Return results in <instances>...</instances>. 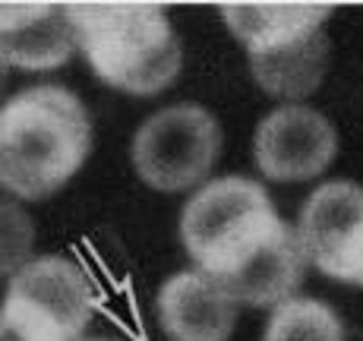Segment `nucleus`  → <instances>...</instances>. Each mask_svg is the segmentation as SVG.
Returning <instances> with one entry per match:
<instances>
[{
	"instance_id": "nucleus-1",
	"label": "nucleus",
	"mask_w": 363,
	"mask_h": 341,
	"mask_svg": "<svg viewBox=\"0 0 363 341\" xmlns=\"http://www.w3.org/2000/svg\"><path fill=\"white\" fill-rule=\"evenodd\" d=\"M180 240L196 272L237 307H278L303 281L297 228L278 215L262 184L240 174L206 180L180 212Z\"/></svg>"
},
{
	"instance_id": "nucleus-2",
	"label": "nucleus",
	"mask_w": 363,
	"mask_h": 341,
	"mask_svg": "<svg viewBox=\"0 0 363 341\" xmlns=\"http://www.w3.org/2000/svg\"><path fill=\"white\" fill-rule=\"evenodd\" d=\"M92 152V121L64 86H29L0 104V190L23 203L60 193Z\"/></svg>"
},
{
	"instance_id": "nucleus-3",
	"label": "nucleus",
	"mask_w": 363,
	"mask_h": 341,
	"mask_svg": "<svg viewBox=\"0 0 363 341\" xmlns=\"http://www.w3.org/2000/svg\"><path fill=\"white\" fill-rule=\"evenodd\" d=\"M69 19L76 51L104 86L145 99L164 92L180 76L184 51L162 6L76 4Z\"/></svg>"
},
{
	"instance_id": "nucleus-4",
	"label": "nucleus",
	"mask_w": 363,
	"mask_h": 341,
	"mask_svg": "<svg viewBox=\"0 0 363 341\" xmlns=\"http://www.w3.org/2000/svg\"><path fill=\"white\" fill-rule=\"evenodd\" d=\"M332 6L300 4H225L221 19L247 51L259 89L297 104L316 92L329 69V38L323 26Z\"/></svg>"
},
{
	"instance_id": "nucleus-5",
	"label": "nucleus",
	"mask_w": 363,
	"mask_h": 341,
	"mask_svg": "<svg viewBox=\"0 0 363 341\" xmlns=\"http://www.w3.org/2000/svg\"><path fill=\"white\" fill-rule=\"evenodd\" d=\"M92 281L67 256H35L6 281L0 341H79L92 323Z\"/></svg>"
},
{
	"instance_id": "nucleus-6",
	"label": "nucleus",
	"mask_w": 363,
	"mask_h": 341,
	"mask_svg": "<svg viewBox=\"0 0 363 341\" xmlns=\"http://www.w3.org/2000/svg\"><path fill=\"white\" fill-rule=\"evenodd\" d=\"M221 145L225 133L218 117L196 101H177L139 123L130 158L145 186L158 193H186L208 180Z\"/></svg>"
},
{
	"instance_id": "nucleus-7",
	"label": "nucleus",
	"mask_w": 363,
	"mask_h": 341,
	"mask_svg": "<svg viewBox=\"0 0 363 341\" xmlns=\"http://www.w3.org/2000/svg\"><path fill=\"white\" fill-rule=\"evenodd\" d=\"M306 262L325 278L363 288V186L329 180L306 196L297 218Z\"/></svg>"
},
{
	"instance_id": "nucleus-8",
	"label": "nucleus",
	"mask_w": 363,
	"mask_h": 341,
	"mask_svg": "<svg viewBox=\"0 0 363 341\" xmlns=\"http://www.w3.org/2000/svg\"><path fill=\"white\" fill-rule=\"evenodd\" d=\"M335 155V123L306 104H281L269 111L253 133L256 168L272 184H306L323 177Z\"/></svg>"
},
{
	"instance_id": "nucleus-9",
	"label": "nucleus",
	"mask_w": 363,
	"mask_h": 341,
	"mask_svg": "<svg viewBox=\"0 0 363 341\" xmlns=\"http://www.w3.org/2000/svg\"><path fill=\"white\" fill-rule=\"evenodd\" d=\"M76 51L67 4H0V54L26 73L64 67Z\"/></svg>"
},
{
	"instance_id": "nucleus-10",
	"label": "nucleus",
	"mask_w": 363,
	"mask_h": 341,
	"mask_svg": "<svg viewBox=\"0 0 363 341\" xmlns=\"http://www.w3.org/2000/svg\"><path fill=\"white\" fill-rule=\"evenodd\" d=\"M158 323L171 341H228L237 325L234 297L202 272H177L158 288Z\"/></svg>"
},
{
	"instance_id": "nucleus-11",
	"label": "nucleus",
	"mask_w": 363,
	"mask_h": 341,
	"mask_svg": "<svg viewBox=\"0 0 363 341\" xmlns=\"http://www.w3.org/2000/svg\"><path fill=\"white\" fill-rule=\"evenodd\" d=\"M262 341H345V325L329 303L316 297H288L272 307Z\"/></svg>"
},
{
	"instance_id": "nucleus-12",
	"label": "nucleus",
	"mask_w": 363,
	"mask_h": 341,
	"mask_svg": "<svg viewBox=\"0 0 363 341\" xmlns=\"http://www.w3.org/2000/svg\"><path fill=\"white\" fill-rule=\"evenodd\" d=\"M35 250V221L19 203L0 199V281H10Z\"/></svg>"
},
{
	"instance_id": "nucleus-13",
	"label": "nucleus",
	"mask_w": 363,
	"mask_h": 341,
	"mask_svg": "<svg viewBox=\"0 0 363 341\" xmlns=\"http://www.w3.org/2000/svg\"><path fill=\"white\" fill-rule=\"evenodd\" d=\"M6 76H10V64H6L4 54H0V95H4V89H6Z\"/></svg>"
},
{
	"instance_id": "nucleus-14",
	"label": "nucleus",
	"mask_w": 363,
	"mask_h": 341,
	"mask_svg": "<svg viewBox=\"0 0 363 341\" xmlns=\"http://www.w3.org/2000/svg\"><path fill=\"white\" fill-rule=\"evenodd\" d=\"M79 341H114V338H79Z\"/></svg>"
}]
</instances>
